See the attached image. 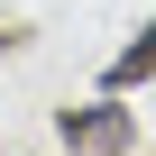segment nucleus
I'll use <instances>...</instances> for the list:
<instances>
[{"label": "nucleus", "mask_w": 156, "mask_h": 156, "mask_svg": "<svg viewBox=\"0 0 156 156\" xmlns=\"http://www.w3.org/2000/svg\"><path fill=\"white\" fill-rule=\"evenodd\" d=\"M138 138V119L119 101H83V110H64V147H83V156H119Z\"/></svg>", "instance_id": "f257e3e1"}, {"label": "nucleus", "mask_w": 156, "mask_h": 156, "mask_svg": "<svg viewBox=\"0 0 156 156\" xmlns=\"http://www.w3.org/2000/svg\"><path fill=\"white\" fill-rule=\"evenodd\" d=\"M147 73H156V19L138 28V46H119V55H110L101 83H110V92H129V83H147Z\"/></svg>", "instance_id": "f03ea898"}]
</instances>
